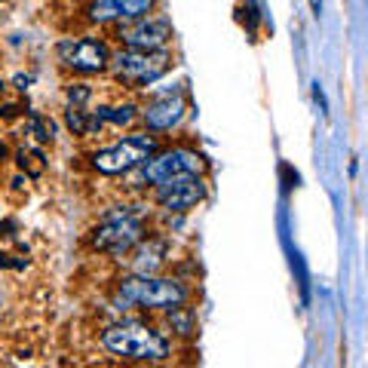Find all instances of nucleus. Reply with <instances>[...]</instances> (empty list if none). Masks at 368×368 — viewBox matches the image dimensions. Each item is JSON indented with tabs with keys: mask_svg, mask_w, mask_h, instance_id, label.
Returning <instances> with one entry per match:
<instances>
[{
	"mask_svg": "<svg viewBox=\"0 0 368 368\" xmlns=\"http://www.w3.org/2000/svg\"><path fill=\"white\" fill-rule=\"evenodd\" d=\"M144 236V225L135 218V215H108L102 225L92 233V246L98 252L108 255H126L129 249H135Z\"/></svg>",
	"mask_w": 368,
	"mask_h": 368,
	"instance_id": "423d86ee",
	"label": "nucleus"
},
{
	"mask_svg": "<svg viewBox=\"0 0 368 368\" xmlns=\"http://www.w3.org/2000/svg\"><path fill=\"white\" fill-rule=\"evenodd\" d=\"M187 286L179 279H160L154 273H138L120 282L117 304L126 307H148V310H175L187 301Z\"/></svg>",
	"mask_w": 368,
	"mask_h": 368,
	"instance_id": "f257e3e1",
	"label": "nucleus"
},
{
	"mask_svg": "<svg viewBox=\"0 0 368 368\" xmlns=\"http://www.w3.org/2000/svg\"><path fill=\"white\" fill-rule=\"evenodd\" d=\"M203 196H206V181L200 175H179L157 184V203L166 212H190L196 203H203Z\"/></svg>",
	"mask_w": 368,
	"mask_h": 368,
	"instance_id": "6e6552de",
	"label": "nucleus"
},
{
	"mask_svg": "<svg viewBox=\"0 0 368 368\" xmlns=\"http://www.w3.org/2000/svg\"><path fill=\"white\" fill-rule=\"evenodd\" d=\"M172 65V52L169 49H126L111 56L108 68L114 77L129 87H148V83L160 80Z\"/></svg>",
	"mask_w": 368,
	"mask_h": 368,
	"instance_id": "7ed1b4c3",
	"label": "nucleus"
},
{
	"mask_svg": "<svg viewBox=\"0 0 368 368\" xmlns=\"http://www.w3.org/2000/svg\"><path fill=\"white\" fill-rule=\"evenodd\" d=\"M313 98H317V104H319V111H322V114H328V104H325V95H322L319 83H317V87H313Z\"/></svg>",
	"mask_w": 368,
	"mask_h": 368,
	"instance_id": "f3484780",
	"label": "nucleus"
},
{
	"mask_svg": "<svg viewBox=\"0 0 368 368\" xmlns=\"http://www.w3.org/2000/svg\"><path fill=\"white\" fill-rule=\"evenodd\" d=\"M65 123H68V129L74 135H87L89 133V117H87V111H80V108H71L68 117H65Z\"/></svg>",
	"mask_w": 368,
	"mask_h": 368,
	"instance_id": "4468645a",
	"label": "nucleus"
},
{
	"mask_svg": "<svg viewBox=\"0 0 368 368\" xmlns=\"http://www.w3.org/2000/svg\"><path fill=\"white\" fill-rule=\"evenodd\" d=\"M89 95H92V89L87 87V83H77V87H71V89H68V102H71V108H80L83 102H89Z\"/></svg>",
	"mask_w": 368,
	"mask_h": 368,
	"instance_id": "2eb2a0df",
	"label": "nucleus"
},
{
	"mask_svg": "<svg viewBox=\"0 0 368 368\" xmlns=\"http://www.w3.org/2000/svg\"><path fill=\"white\" fill-rule=\"evenodd\" d=\"M28 83H31V77H16V87L19 89H28Z\"/></svg>",
	"mask_w": 368,
	"mask_h": 368,
	"instance_id": "6ab92c4d",
	"label": "nucleus"
},
{
	"mask_svg": "<svg viewBox=\"0 0 368 368\" xmlns=\"http://www.w3.org/2000/svg\"><path fill=\"white\" fill-rule=\"evenodd\" d=\"M135 120V108L133 104H120V108H98L89 117V133L92 129H102L104 123H114V126H126Z\"/></svg>",
	"mask_w": 368,
	"mask_h": 368,
	"instance_id": "f8f14e48",
	"label": "nucleus"
},
{
	"mask_svg": "<svg viewBox=\"0 0 368 368\" xmlns=\"http://www.w3.org/2000/svg\"><path fill=\"white\" fill-rule=\"evenodd\" d=\"M181 120H184L181 95L160 98V102H154L148 111H144V123H148V129H154V133H169V129H175Z\"/></svg>",
	"mask_w": 368,
	"mask_h": 368,
	"instance_id": "9b49d317",
	"label": "nucleus"
},
{
	"mask_svg": "<svg viewBox=\"0 0 368 368\" xmlns=\"http://www.w3.org/2000/svg\"><path fill=\"white\" fill-rule=\"evenodd\" d=\"M157 154V141L150 135H126L123 141L111 144V148L98 150L92 157V166L102 175H123L141 166L148 157Z\"/></svg>",
	"mask_w": 368,
	"mask_h": 368,
	"instance_id": "20e7f679",
	"label": "nucleus"
},
{
	"mask_svg": "<svg viewBox=\"0 0 368 368\" xmlns=\"http://www.w3.org/2000/svg\"><path fill=\"white\" fill-rule=\"evenodd\" d=\"M102 344L114 356L135 359V363H163L169 356V341L157 328L126 322V325H111L102 334Z\"/></svg>",
	"mask_w": 368,
	"mask_h": 368,
	"instance_id": "f03ea898",
	"label": "nucleus"
},
{
	"mask_svg": "<svg viewBox=\"0 0 368 368\" xmlns=\"http://www.w3.org/2000/svg\"><path fill=\"white\" fill-rule=\"evenodd\" d=\"M31 129H34V135H37V141H49V126L43 123V117H37V114H31Z\"/></svg>",
	"mask_w": 368,
	"mask_h": 368,
	"instance_id": "dca6fc26",
	"label": "nucleus"
},
{
	"mask_svg": "<svg viewBox=\"0 0 368 368\" xmlns=\"http://www.w3.org/2000/svg\"><path fill=\"white\" fill-rule=\"evenodd\" d=\"M206 160L203 154L196 150H187V148H175V150H166V154H154L141 163V172H138L135 184H163L169 179H179V175H200Z\"/></svg>",
	"mask_w": 368,
	"mask_h": 368,
	"instance_id": "39448f33",
	"label": "nucleus"
},
{
	"mask_svg": "<svg viewBox=\"0 0 368 368\" xmlns=\"http://www.w3.org/2000/svg\"><path fill=\"white\" fill-rule=\"evenodd\" d=\"M0 114H3V117H16V114H19V108H16V104H6V108L0 111Z\"/></svg>",
	"mask_w": 368,
	"mask_h": 368,
	"instance_id": "a211bd4d",
	"label": "nucleus"
},
{
	"mask_svg": "<svg viewBox=\"0 0 368 368\" xmlns=\"http://www.w3.org/2000/svg\"><path fill=\"white\" fill-rule=\"evenodd\" d=\"M120 37L129 49H163L172 37V22L169 19H135L133 25L120 28Z\"/></svg>",
	"mask_w": 368,
	"mask_h": 368,
	"instance_id": "1a4fd4ad",
	"label": "nucleus"
},
{
	"mask_svg": "<svg viewBox=\"0 0 368 368\" xmlns=\"http://www.w3.org/2000/svg\"><path fill=\"white\" fill-rule=\"evenodd\" d=\"M3 160H6V144L0 141V163H3Z\"/></svg>",
	"mask_w": 368,
	"mask_h": 368,
	"instance_id": "aec40b11",
	"label": "nucleus"
},
{
	"mask_svg": "<svg viewBox=\"0 0 368 368\" xmlns=\"http://www.w3.org/2000/svg\"><path fill=\"white\" fill-rule=\"evenodd\" d=\"M154 10V0H95L89 3L92 22H129V19H141Z\"/></svg>",
	"mask_w": 368,
	"mask_h": 368,
	"instance_id": "9d476101",
	"label": "nucleus"
},
{
	"mask_svg": "<svg viewBox=\"0 0 368 368\" xmlns=\"http://www.w3.org/2000/svg\"><path fill=\"white\" fill-rule=\"evenodd\" d=\"M58 62L71 71H80V74H98V71L108 68L111 52L102 41H92V37H77V41H62L58 43Z\"/></svg>",
	"mask_w": 368,
	"mask_h": 368,
	"instance_id": "0eeeda50",
	"label": "nucleus"
},
{
	"mask_svg": "<svg viewBox=\"0 0 368 368\" xmlns=\"http://www.w3.org/2000/svg\"><path fill=\"white\" fill-rule=\"evenodd\" d=\"M163 252H166V246H163V242H148V246H144L141 252H138L135 271H138V273H154L157 267L163 264V258H160Z\"/></svg>",
	"mask_w": 368,
	"mask_h": 368,
	"instance_id": "ddd939ff",
	"label": "nucleus"
}]
</instances>
